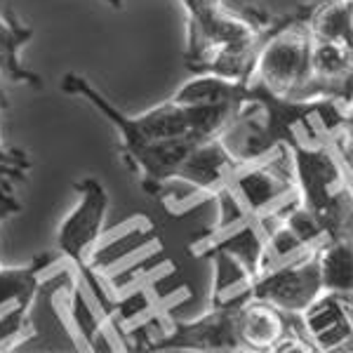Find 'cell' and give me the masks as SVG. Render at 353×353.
<instances>
[{
	"label": "cell",
	"mask_w": 353,
	"mask_h": 353,
	"mask_svg": "<svg viewBox=\"0 0 353 353\" xmlns=\"http://www.w3.org/2000/svg\"><path fill=\"white\" fill-rule=\"evenodd\" d=\"M181 5H184L186 19H203V17L217 12L224 0H181Z\"/></svg>",
	"instance_id": "cell-16"
},
{
	"label": "cell",
	"mask_w": 353,
	"mask_h": 353,
	"mask_svg": "<svg viewBox=\"0 0 353 353\" xmlns=\"http://www.w3.org/2000/svg\"><path fill=\"white\" fill-rule=\"evenodd\" d=\"M52 254H38L31 264L19 266V269L0 266V309L14 304V301L33 306L38 292H41V276L52 264Z\"/></svg>",
	"instance_id": "cell-13"
},
{
	"label": "cell",
	"mask_w": 353,
	"mask_h": 353,
	"mask_svg": "<svg viewBox=\"0 0 353 353\" xmlns=\"http://www.w3.org/2000/svg\"><path fill=\"white\" fill-rule=\"evenodd\" d=\"M214 252V306H226V309H236L243 301L250 299V288H252L254 276L238 261L233 254L224 250H212Z\"/></svg>",
	"instance_id": "cell-12"
},
{
	"label": "cell",
	"mask_w": 353,
	"mask_h": 353,
	"mask_svg": "<svg viewBox=\"0 0 353 353\" xmlns=\"http://www.w3.org/2000/svg\"><path fill=\"white\" fill-rule=\"evenodd\" d=\"M311 8L313 5L301 8L297 14L283 17L257 54L254 81L278 97L309 99L313 38L306 19Z\"/></svg>",
	"instance_id": "cell-3"
},
{
	"label": "cell",
	"mask_w": 353,
	"mask_h": 353,
	"mask_svg": "<svg viewBox=\"0 0 353 353\" xmlns=\"http://www.w3.org/2000/svg\"><path fill=\"white\" fill-rule=\"evenodd\" d=\"M31 38L33 28L21 24L10 10L0 14V76L8 78L10 83H26L31 88H43V78L28 71L19 57L21 48L31 43Z\"/></svg>",
	"instance_id": "cell-10"
},
{
	"label": "cell",
	"mask_w": 353,
	"mask_h": 353,
	"mask_svg": "<svg viewBox=\"0 0 353 353\" xmlns=\"http://www.w3.org/2000/svg\"><path fill=\"white\" fill-rule=\"evenodd\" d=\"M113 5H116V8H118V5H121V0H113Z\"/></svg>",
	"instance_id": "cell-19"
},
{
	"label": "cell",
	"mask_w": 353,
	"mask_h": 353,
	"mask_svg": "<svg viewBox=\"0 0 353 353\" xmlns=\"http://www.w3.org/2000/svg\"><path fill=\"white\" fill-rule=\"evenodd\" d=\"M238 168H241V163L231 156L224 141L219 137H212V139L201 141L186 156L174 179L186 181L203 193H219L231 184V176Z\"/></svg>",
	"instance_id": "cell-8"
},
{
	"label": "cell",
	"mask_w": 353,
	"mask_h": 353,
	"mask_svg": "<svg viewBox=\"0 0 353 353\" xmlns=\"http://www.w3.org/2000/svg\"><path fill=\"white\" fill-rule=\"evenodd\" d=\"M288 313L259 299H248L233 309L236 334L243 351H273L276 344L292 327Z\"/></svg>",
	"instance_id": "cell-9"
},
{
	"label": "cell",
	"mask_w": 353,
	"mask_h": 353,
	"mask_svg": "<svg viewBox=\"0 0 353 353\" xmlns=\"http://www.w3.org/2000/svg\"><path fill=\"white\" fill-rule=\"evenodd\" d=\"M0 109H3V99H0ZM28 170H31V163H28L26 153L17 151V149H8V146H3V141H0V176L21 181V179H26Z\"/></svg>",
	"instance_id": "cell-15"
},
{
	"label": "cell",
	"mask_w": 353,
	"mask_h": 353,
	"mask_svg": "<svg viewBox=\"0 0 353 353\" xmlns=\"http://www.w3.org/2000/svg\"><path fill=\"white\" fill-rule=\"evenodd\" d=\"M76 189L81 193V201L76 208L68 212V217L59 224L57 231V248L66 259L73 261L81 276L92 288L94 297L104 301V309L109 313L106 304V288L94 276V254L101 241V231H104L106 212H109V193L104 184L94 176H85L76 181Z\"/></svg>",
	"instance_id": "cell-4"
},
{
	"label": "cell",
	"mask_w": 353,
	"mask_h": 353,
	"mask_svg": "<svg viewBox=\"0 0 353 353\" xmlns=\"http://www.w3.org/2000/svg\"><path fill=\"white\" fill-rule=\"evenodd\" d=\"M313 41L341 43L353 48V3L351 0H325L311 8L306 19Z\"/></svg>",
	"instance_id": "cell-11"
},
{
	"label": "cell",
	"mask_w": 353,
	"mask_h": 353,
	"mask_svg": "<svg viewBox=\"0 0 353 353\" xmlns=\"http://www.w3.org/2000/svg\"><path fill=\"white\" fill-rule=\"evenodd\" d=\"M61 90L88 99L116 125L125 161L132 165L134 172L141 174V186L151 196H156L168 181L174 179L186 156L205 141L191 130L189 109L176 104L174 99L163 101L141 116H128L78 73H66L61 78Z\"/></svg>",
	"instance_id": "cell-1"
},
{
	"label": "cell",
	"mask_w": 353,
	"mask_h": 353,
	"mask_svg": "<svg viewBox=\"0 0 353 353\" xmlns=\"http://www.w3.org/2000/svg\"><path fill=\"white\" fill-rule=\"evenodd\" d=\"M318 3H325V0H313V3H311V5H318Z\"/></svg>",
	"instance_id": "cell-18"
},
{
	"label": "cell",
	"mask_w": 353,
	"mask_h": 353,
	"mask_svg": "<svg viewBox=\"0 0 353 353\" xmlns=\"http://www.w3.org/2000/svg\"><path fill=\"white\" fill-rule=\"evenodd\" d=\"M299 321L313 351H337L351 344V294L323 292L299 313Z\"/></svg>",
	"instance_id": "cell-7"
},
{
	"label": "cell",
	"mask_w": 353,
	"mask_h": 353,
	"mask_svg": "<svg viewBox=\"0 0 353 353\" xmlns=\"http://www.w3.org/2000/svg\"><path fill=\"white\" fill-rule=\"evenodd\" d=\"M17 212H21V203L17 201L12 193L5 191V176H0V224Z\"/></svg>",
	"instance_id": "cell-17"
},
{
	"label": "cell",
	"mask_w": 353,
	"mask_h": 353,
	"mask_svg": "<svg viewBox=\"0 0 353 353\" xmlns=\"http://www.w3.org/2000/svg\"><path fill=\"white\" fill-rule=\"evenodd\" d=\"M325 292L321 283V269H318V252L301 254L297 259L283 261L271 269H264L254 276L250 288V299H259L276 306L278 311L299 318L316 297Z\"/></svg>",
	"instance_id": "cell-5"
},
{
	"label": "cell",
	"mask_w": 353,
	"mask_h": 353,
	"mask_svg": "<svg viewBox=\"0 0 353 353\" xmlns=\"http://www.w3.org/2000/svg\"><path fill=\"white\" fill-rule=\"evenodd\" d=\"M285 151L292 153L299 201L316 214L330 241L351 238V184L330 141L297 139Z\"/></svg>",
	"instance_id": "cell-2"
},
{
	"label": "cell",
	"mask_w": 353,
	"mask_h": 353,
	"mask_svg": "<svg viewBox=\"0 0 353 353\" xmlns=\"http://www.w3.org/2000/svg\"><path fill=\"white\" fill-rule=\"evenodd\" d=\"M151 351H243L236 334L233 309L212 306L196 321L174 323V330L163 339H153Z\"/></svg>",
	"instance_id": "cell-6"
},
{
	"label": "cell",
	"mask_w": 353,
	"mask_h": 353,
	"mask_svg": "<svg viewBox=\"0 0 353 353\" xmlns=\"http://www.w3.org/2000/svg\"><path fill=\"white\" fill-rule=\"evenodd\" d=\"M318 252V269L325 292L351 294L353 292V245L351 238L327 241Z\"/></svg>",
	"instance_id": "cell-14"
}]
</instances>
